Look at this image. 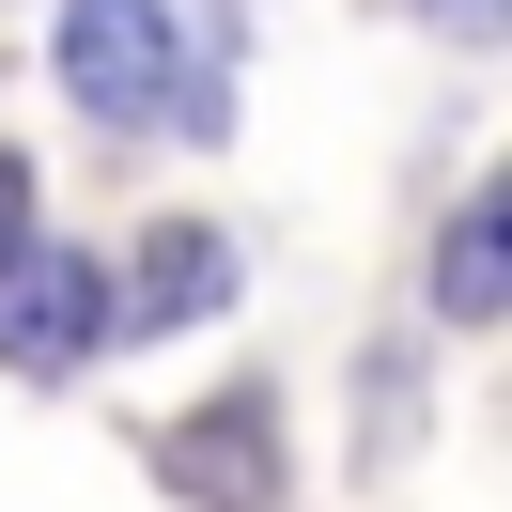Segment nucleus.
<instances>
[{
    "instance_id": "1",
    "label": "nucleus",
    "mask_w": 512,
    "mask_h": 512,
    "mask_svg": "<svg viewBox=\"0 0 512 512\" xmlns=\"http://www.w3.org/2000/svg\"><path fill=\"white\" fill-rule=\"evenodd\" d=\"M63 94L94 109V125L218 140V63H187L171 0H63Z\"/></svg>"
},
{
    "instance_id": "2",
    "label": "nucleus",
    "mask_w": 512,
    "mask_h": 512,
    "mask_svg": "<svg viewBox=\"0 0 512 512\" xmlns=\"http://www.w3.org/2000/svg\"><path fill=\"white\" fill-rule=\"evenodd\" d=\"M156 481L187 512H264V497H280V404H264V388H218L202 419L156 435Z\"/></svg>"
},
{
    "instance_id": "3",
    "label": "nucleus",
    "mask_w": 512,
    "mask_h": 512,
    "mask_svg": "<svg viewBox=\"0 0 512 512\" xmlns=\"http://www.w3.org/2000/svg\"><path fill=\"white\" fill-rule=\"evenodd\" d=\"M94 342H109L94 249H16V264H0V373H78Z\"/></svg>"
},
{
    "instance_id": "4",
    "label": "nucleus",
    "mask_w": 512,
    "mask_h": 512,
    "mask_svg": "<svg viewBox=\"0 0 512 512\" xmlns=\"http://www.w3.org/2000/svg\"><path fill=\"white\" fill-rule=\"evenodd\" d=\"M202 311H233V249H218L202 218L140 233V264L109 280V326H140V342H156V326H202Z\"/></svg>"
},
{
    "instance_id": "5",
    "label": "nucleus",
    "mask_w": 512,
    "mask_h": 512,
    "mask_svg": "<svg viewBox=\"0 0 512 512\" xmlns=\"http://www.w3.org/2000/svg\"><path fill=\"white\" fill-rule=\"evenodd\" d=\"M512 202H466V218H450V249H435V311L450 326H497V295H512Z\"/></svg>"
},
{
    "instance_id": "6",
    "label": "nucleus",
    "mask_w": 512,
    "mask_h": 512,
    "mask_svg": "<svg viewBox=\"0 0 512 512\" xmlns=\"http://www.w3.org/2000/svg\"><path fill=\"white\" fill-rule=\"evenodd\" d=\"M16 249H32V171L0 156V264H16Z\"/></svg>"
},
{
    "instance_id": "7",
    "label": "nucleus",
    "mask_w": 512,
    "mask_h": 512,
    "mask_svg": "<svg viewBox=\"0 0 512 512\" xmlns=\"http://www.w3.org/2000/svg\"><path fill=\"white\" fill-rule=\"evenodd\" d=\"M435 32H497V0H435Z\"/></svg>"
}]
</instances>
